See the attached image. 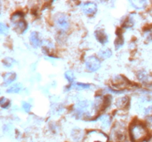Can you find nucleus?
I'll use <instances>...</instances> for the list:
<instances>
[{
    "label": "nucleus",
    "mask_w": 152,
    "mask_h": 142,
    "mask_svg": "<svg viewBox=\"0 0 152 142\" xmlns=\"http://www.w3.org/2000/svg\"><path fill=\"white\" fill-rule=\"evenodd\" d=\"M23 14L21 12H16L11 16L12 23L14 25L15 30L19 33H23L28 28V25L23 19Z\"/></svg>",
    "instance_id": "3"
},
{
    "label": "nucleus",
    "mask_w": 152,
    "mask_h": 142,
    "mask_svg": "<svg viewBox=\"0 0 152 142\" xmlns=\"http://www.w3.org/2000/svg\"><path fill=\"white\" fill-rule=\"evenodd\" d=\"M22 90V84L19 83H16L9 87L7 90V93H19Z\"/></svg>",
    "instance_id": "15"
},
{
    "label": "nucleus",
    "mask_w": 152,
    "mask_h": 142,
    "mask_svg": "<svg viewBox=\"0 0 152 142\" xmlns=\"http://www.w3.org/2000/svg\"><path fill=\"white\" fill-rule=\"evenodd\" d=\"M134 24V22L133 18L132 16H129L125 20L124 23H123V27L125 28H130L133 26Z\"/></svg>",
    "instance_id": "21"
},
{
    "label": "nucleus",
    "mask_w": 152,
    "mask_h": 142,
    "mask_svg": "<svg viewBox=\"0 0 152 142\" xmlns=\"http://www.w3.org/2000/svg\"><path fill=\"white\" fill-rule=\"evenodd\" d=\"M112 137L117 141H123L126 138L125 131L121 127H115L112 131Z\"/></svg>",
    "instance_id": "10"
},
{
    "label": "nucleus",
    "mask_w": 152,
    "mask_h": 142,
    "mask_svg": "<svg viewBox=\"0 0 152 142\" xmlns=\"http://www.w3.org/2000/svg\"><path fill=\"white\" fill-rule=\"evenodd\" d=\"M10 101L5 97L0 98V106L2 109H7L10 106Z\"/></svg>",
    "instance_id": "17"
},
{
    "label": "nucleus",
    "mask_w": 152,
    "mask_h": 142,
    "mask_svg": "<svg viewBox=\"0 0 152 142\" xmlns=\"http://www.w3.org/2000/svg\"><path fill=\"white\" fill-rule=\"evenodd\" d=\"M129 103V99L127 97H123L117 99V105L120 107H125Z\"/></svg>",
    "instance_id": "20"
},
{
    "label": "nucleus",
    "mask_w": 152,
    "mask_h": 142,
    "mask_svg": "<svg viewBox=\"0 0 152 142\" xmlns=\"http://www.w3.org/2000/svg\"><path fill=\"white\" fill-rule=\"evenodd\" d=\"M15 62H16V61H15L13 58L10 57L4 58L2 61L3 64H4V66L6 67H11Z\"/></svg>",
    "instance_id": "18"
},
{
    "label": "nucleus",
    "mask_w": 152,
    "mask_h": 142,
    "mask_svg": "<svg viewBox=\"0 0 152 142\" xmlns=\"http://www.w3.org/2000/svg\"><path fill=\"white\" fill-rule=\"evenodd\" d=\"M123 44H124V39H123V37L119 36L118 39H117L115 42L116 47H117V48H120L121 46L123 45Z\"/></svg>",
    "instance_id": "25"
},
{
    "label": "nucleus",
    "mask_w": 152,
    "mask_h": 142,
    "mask_svg": "<svg viewBox=\"0 0 152 142\" xmlns=\"http://www.w3.org/2000/svg\"><path fill=\"white\" fill-rule=\"evenodd\" d=\"M101 121H102V126L104 127H108L110 125V123H111V119H110V117L108 115H103V116L101 118Z\"/></svg>",
    "instance_id": "23"
},
{
    "label": "nucleus",
    "mask_w": 152,
    "mask_h": 142,
    "mask_svg": "<svg viewBox=\"0 0 152 142\" xmlns=\"http://www.w3.org/2000/svg\"><path fill=\"white\" fill-rule=\"evenodd\" d=\"M146 122L148 127L152 128V115H150V116H148V118H147Z\"/></svg>",
    "instance_id": "27"
},
{
    "label": "nucleus",
    "mask_w": 152,
    "mask_h": 142,
    "mask_svg": "<svg viewBox=\"0 0 152 142\" xmlns=\"http://www.w3.org/2000/svg\"><path fill=\"white\" fill-rule=\"evenodd\" d=\"M94 104L89 101L85 100L78 102L75 106H74V115L78 119H83V118L90 117L91 111L94 109Z\"/></svg>",
    "instance_id": "1"
},
{
    "label": "nucleus",
    "mask_w": 152,
    "mask_h": 142,
    "mask_svg": "<svg viewBox=\"0 0 152 142\" xmlns=\"http://www.w3.org/2000/svg\"><path fill=\"white\" fill-rule=\"evenodd\" d=\"M65 77L67 80L70 82V84H74V79H75V77H74V73H73L71 71H66L65 73Z\"/></svg>",
    "instance_id": "22"
},
{
    "label": "nucleus",
    "mask_w": 152,
    "mask_h": 142,
    "mask_svg": "<svg viewBox=\"0 0 152 142\" xmlns=\"http://www.w3.org/2000/svg\"><path fill=\"white\" fill-rule=\"evenodd\" d=\"M71 137L75 141H79L83 137V132L81 129L75 128L71 131Z\"/></svg>",
    "instance_id": "13"
},
{
    "label": "nucleus",
    "mask_w": 152,
    "mask_h": 142,
    "mask_svg": "<svg viewBox=\"0 0 152 142\" xmlns=\"http://www.w3.org/2000/svg\"><path fill=\"white\" fill-rule=\"evenodd\" d=\"M97 142H99V141H97Z\"/></svg>",
    "instance_id": "28"
},
{
    "label": "nucleus",
    "mask_w": 152,
    "mask_h": 142,
    "mask_svg": "<svg viewBox=\"0 0 152 142\" xmlns=\"http://www.w3.org/2000/svg\"><path fill=\"white\" fill-rule=\"evenodd\" d=\"M22 108H23V109L26 112H29L30 111H31V106L29 103H28V102L23 101L22 102Z\"/></svg>",
    "instance_id": "26"
},
{
    "label": "nucleus",
    "mask_w": 152,
    "mask_h": 142,
    "mask_svg": "<svg viewBox=\"0 0 152 142\" xmlns=\"http://www.w3.org/2000/svg\"><path fill=\"white\" fill-rule=\"evenodd\" d=\"M130 3L132 7L138 9V10H140V9H143L145 7L147 2L145 1H142V0H140V1L136 0V1H130Z\"/></svg>",
    "instance_id": "16"
},
{
    "label": "nucleus",
    "mask_w": 152,
    "mask_h": 142,
    "mask_svg": "<svg viewBox=\"0 0 152 142\" xmlns=\"http://www.w3.org/2000/svg\"><path fill=\"white\" fill-rule=\"evenodd\" d=\"M82 10L87 15H93L97 11V5L96 3L88 1L82 5Z\"/></svg>",
    "instance_id": "6"
},
{
    "label": "nucleus",
    "mask_w": 152,
    "mask_h": 142,
    "mask_svg": "<svg viewBox=\"0 0 152 142\" xmlns=\"http://www.w3.org/2000/svg\"><path fill=\"white\" fill-rule=\"evenodd\" d=\"M16 77H17V75L14 72H8L4 73L3 75V83H4V85L7 86L13 83L16 79Z\"/></svg>",
    "instance_id": "11"
},
{
    "label": "nucleus",
    "mask_w": 152,
    "mask_h": 142,
    "mask_svg": "<svg viewBox=\"0 0 152 142\" xmlns=\"http://www.w3.org/2000/svg\"><path fill=\"white\" fill-rule=\"evenodd\" d=\"M86 68L91 72H95L100 68V61L94 56H88L86 60Z\"/></svg>",
    "instance_id": "5"
},
{
    "label": "nucleus",
    "mask_w": 152,
    "mask_h": 142,
    "mask_svg": "<svg viewBox=\"0 0 152 142\" xmlns=\"http://www.w3.org/2000/svg\"><path fill=\"white\" fill-rule=\"evenodd\" d=\"M113 84L117 87H123V86H126V84H128V81L124 77L116 76L113 79Z\"/></svg>",
    "instance_id": "12"
},
{
    "label": "nucleus",
    "mask_w": 152,
    "mask_h": 142,
    "mask_svg": "<svg viewBox=\"0 0 152 142\" xmlns=\"http://www.w3.org/2000/svg\"><path fill=\"white\" fill-rule=\"evenodd\" d=\"M95 38L101 44H106L108 41V36L105 31L102 29H97L94 32Z\"/></svg>",
    "instance_id": "9"
},
{
    "label": "nucleus",
    "mask_w": 152,
    "mask_h": 142,
    "mask_svg": "<svg viewBox=\"0 0 152 142\" xmlns=\"http://www.w3.org/2000/svg\"><path fill=\"white\" fill-rule=\"evenodd\" d=\"M30 42L34 48H38L42 45V39L40 38V34L38 32L34 31L30 35Z\"/></svg>",
    "instance_id": "8"
},
{
    "label": "nucleus",
    "mask_w": 152,
    "mask_h": 142,
    "mask_svg": "<svg viewBox=\"0 0 152 142\" xmlns=\"http://www.w3.org/2000/svg\"><path fill=\"white\" fill-rule=\"evenodd\" d=\"M111 56H112V52L108 48L101 49L99 52V56L102 59H107Z\"/></svg>",
    "instance_id": "14"
},
{
    "label": "nucleus",
    "mask_w": 152,
    "mask_h": 142,
    "mask_svg": "<svg viewBox=\"0 0 152 142\" xmlns=\"http://www.w3.org/2000/svg\"><path fill=\"white\" fill-rule=\"evenodd\" d=\"M72 87H75V88L80 89V90H86L90 87V84H83V83H74L73 84H71L70 86V88H71Z\"/></svg>",
    "instance_id": "19"
},
{
    "label": "nucleus",
    "mask_w": 152,
    "mask_h": 142,
    "mask_svg": "<svg viewBox=\"0 0 152 142\" xmlns=\"http://www.w3.org/2000/svg\"><path fill=\"white\" fill-rule=\"evenodd\" d=\"M130 135L134 142H142L147 138L148 131L144 125L138 123L132 124L130 127Z\"/></svg>",
    "instance_id": "2"
},
{
    "label": "nucleus",
    "mask_w": 152,
    "mask_h": 142,
    "mask_svg": "<svg viewBox=\"0 0 152 142\" xmlns=\"http://www.w3.org/2000/svg\"><path fill=\"white\" fill-rule=\"evenodd\" d=\"M137 78L145 84H152V74L145 70H140L137 72Z\"/></svg>",
    "instance_id": "7"
},
{
    "label": "nucleus",
    "mask_w": 152,
    "mask_h": 142,
    "mask_svg": "<svg viewBox=\"0 0 152 142\" xmlns=\"http://www.w3.org/2000/svg\"><path fill=\"white\" fill-rule=\"evenodd\" d=\"M54 23L57 28L61 30H66L69 27L68 17L63 13H57L54 16Z\"/></svg>",
    "instance_id": "4"
},
{
    "label": "nucleus",
    "mask_w": 152,
    "mask_h": 142,
    "mask_svg": "<svg viewBox=\"0 0 152 142\" xmlns=\"http://www.w3.org/2000/svg\"><path fill=\"white\" fill-rule=\"evenodd\" d=\"M9 32V28L5 24L0 22V34L7 35Z\"/></svg>",
    "instance_id": "24"
}]
</instances>
